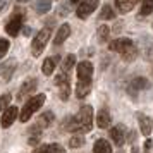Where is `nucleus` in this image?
<instances>
[{
  "label": "nucleus",
  "mask_w": 153,
  "mask_h": 153,
  "mask_svg": "<svg viewBox=\"0 0 153 153\" xmlns=\"http://www.w3.org/2000/svg\"><path fill=\"white\" fill-rule=\"evenodd\" d=\"M91 76H93V65L88 60H83V62L77 65V88H76V95L77 98H84L91 90Z\"/></svg>",
  "instance_id": "obj_1"
},
{
  "label": "nucleus",
  "mask_w": 153,
  "mask_h": 153,
  "mask_svg": "<svg viewBox=\"0 0 153 153\" xmlns=\"http://www.w3.org/2000/svg\"><path fill=\"white\" fill-rule=\"evenodd\" d=\"M45 100H47L45 95H35V97L29 98L28 102L24 103V107H22V110H21V115H19L21 122H28L29 117H31L36 110L42 108V105L45 103Z\"/></svg>",
  "instance_id": "obj_2"
},
{
  "label": "nucleus",
  "mask_w": 153,
  "mask_h": 153,
  "mask_svg": "<svg viewBox=\"0 0 153 153\" xmlns=\"http://www.w3.org/2000/svg\"><path fill=\"white\" fill-rule=\"evenodd\" d=\"M76 119L79 122L81 131L90 132L91 127H93V108H91V105H84L83 108L79 110V114L76 115Z\"/></svg>",
  "instance_id": "obj_3"
},
{
  "label": "nucleus",
  "mask_w": 153,
  "mask_h": 153,
  "mask_svg": "<svg viewBox=\"0 0 153 153\" xmlns=\"http://www.w3.org/2000/svg\"><path fill=\"white\" fill-rule=\"evenodd\" d=\"M48 38H50V29L48 28L42 29V31L35 36V40H33V43H31V52H33V55L35 57H38L43 52V48L47 47Z\"/></svg>",
  "instance_id": "obj_4"
},
{
  "label": "nucleus",
  "mask_w": 153,
  "mask_h": 153,
  "mask_svg": "<svg viewBox=\"0 0 153 153\" xmlns=\"http://www.w3.org/2000/svg\"><path fill=\"white\" fill-rule=\"evenodd\" d=\"M17 12H16L12 17H10V21L7 22V26H5V31H7L10 36H17L19 33V29L22 26V21H24V14H22V9H16Z\"/></svg>",
  "instance_id": "obj_5"
},
{
  "label": "nucleus",
  "mask_w": 153,
  "mask_h": 153,
  "mask_svg": "<svg viewBox=\"0 0 153 153\" xmlns=\"http://www.w3.org/2000/svg\"><path fill=\"white\" fill-rule=\"evenodd\" d=\"M55 84L59 86V91H60V98H62L64 102H67L69 100V95H71V84H69V79L65 74H59L55 77Z\"/></svg>",
  "instance_id": "obj_6"
},
{
  "label": "nucleus",
  "mask_w": 153,
  "mask_h": 153,
  "mask_svg": "<svg viewBox=\"0 0 153 153\" xmlns=\"http://www.w3.org/2000/svg\"><path fill=\"white\" fill-rule=\"evenodd\" d=\"M98 5V0H84V2H81L79 4V7H77V17H81V19H84V17H88V16L97 9Z\"/></svg>",
  "instance_id": "obj_7"
},
{
  "label": "nucleus",
  "mask_w": 153,
  "mask_h": 153,
  "mask_svg": "<svg viewBox=\"0 0 153 153\" xmlns=\"http://www.w3.org/2000/svg\"><path fill=\"white\" fill-rule=\"evenodd\" d=\"M53 119H55L53 112H43V115H40V117H38L36 124L31 127V131L36 132V131H40V129H45V127H48L50 124H53Z\"/></svg>",
  "instance_id": "obj_8"
},
{
  "label": "nucleus",
  "mask_w": 153,
  "mask_h": 153,
  "mask_svg": "<svg viewBox=\"0 0 153 153\" xmlns=\"http://www.w3.org/2000/svg\"><path fill=\"white\" fill-rule=\"evenodd\" d=\"M110 138L117 146H122L126 143V127L122 124H117L110 129Z\"/></svg>",
  "instance_id": "obj_9"
},
{
  "label": "nucleus",
  "mask_w": 153,
  "mask_h": 153,
  "mask_svg": "<svg viewBox=\"0 0 153 153\" xmlns=\"http://www.w3.org/2000/svg\"><path fill=\"white\" fill-rule=\"evenodd\" d=\"M132 45H134V43H132L129 38H119V40H114V42L108 45V48H110L112 52H119V53L122 55L127 48H131Z\"/></svg>",
  "instance_id": "obj_10"
},
{
  "label": "nucleus",
  "mask_w": 153,
  "mask_h": 153,
  "mask_svg": "<svg viewBox=\"0 0 153 153\" xmlns=\"http://www.w3.org/2000/svg\"><path fill=\"white\" fill-rule=\"evenodd\" d=\"M16 117H17V107H9L7 110H4L2 114V127H10L14 124Z\"/></svg>",
  "instance_id": "obj_11"
},
{
  "label": "nucleus",
  "mask_w": 153,
  "mask_h": 153,
  "mask_svg": "<svg viewBox=\"0 0 153 153\" xmlns=\"http://www.w3.org/2000/svg\"><path fill=\"white\" fill-rule=\"evenodd\" d=\"M36 84H38L36 83V79H29V81H26V83L21 86L19 93H17V100H24L28 95H31V93L36 90Z\"/></svg>",
  "instance_id": "obj_12"
},
{
  "label": "nucleus",
  "mask_w": 153,
  "mask_h": 153,
  "mask_svg": "<svg viewBox=\"0 0 153 153\" xmlns=\"http://www.w3.org/2000/svg\"><path fill=\"white\" fill-rule=\"evenodd\" d=\"M14 69H16V60L10 59V60H7V62L0 67V77H2L4 81H9L10 76H12V72H14Z\"/></svg>",
  "instance_id": "obj_13"
},
{
  "label": "nucleus",
  "mask_w": 153,
  "mask_h": 153,
  "mask_svg": "<svg viewBox=\"0 0 153 153\" xmlns=\"http://www.w3.org/2000/svg\"><path fill=\"white\" fill-rule=\"evenodd\" d=\"M148 88H150V83H148V79H145V77H134L131 81V84H129V91H131L132 95L138 90H148Z\"/></svg>",
  "instance_id": "obj_14"
},
{
  "label": "nucleus",
  "mask_w": 153,
  "mask_h": 153,
  "mask_svg": "<svg viewBox=\"0 0 153 153\" xmlns=\"http://www.w3.org/2000/svg\"><path fill=\"white\" fill-rule=\"evenodd\" d=\"M138 120H139V127H141V132L145 136H150L152 132V127H153V122L150 117H146L145 114H138Z\"/></svg>",
  "instance_id": "obj_15"
},
{
  "label": "nucleus",
  "mask_w": 153,
  "mask_h": 153,
  "mask_svg": "<svg viewBox=\"0 0 153 153\" xmlns=\"http://www.w3.org/2000/svg\"><path fill=\"white\" fill-rule=\"evenodd\" d=\"M71 35V26L69 24H62L60 28H59V31H57L55 38H53V43L55 45H60V43L65 42V38Z\"/></svg>",
  "instance_id": "obj_16"
},
{
  "label": "nucleus",
  "mask_w": 153,
  "mask_h": 153,
  "mask_svg": "<svg viewBox=\"0 0 153 153\" xmlns=\"http://www.w3.org/2000/svg\"><path fill=\"white\" fill-rule=\"evenodd\" d=\"M112 122V117H110V114H108V110H100L98 112V115H97V124L98 127H102V129H105V127H108V124Z\"/></svg>",
  "instance_id": "obj_17"
},
{
  "label": "nucleus",
  "mask_w": 153,
  "mask_h": 153,
  "mask_svg": "<svg viewBox=\"0 0 153 153\" xmlns=\"http://www.w3.org/2000/svg\"><path fill=\"white\" fill-rule=\"evenodd\" d=\"M93 152L95 153H112V146L110 143L107 141V139H98L97 143H95V146H93Z\"/></svg>",
  "instance_id": "obj_18"
},
{
  "label": "nucleus",
  "mask_w": 153,
  "mask_h": 153,
  "mask_svg": "<svg viewBox=\"0 0 153 153\" xmlns=\"http://www.w3.org/2000/svg\"><path fill=\"white\" fill-rule=\"evenodd\" d=\"M35 153H65V152H64V148L60 145L53 143V145H43L40 148H36Z\"/></svg>",
  "instance_id": "obj_19"
},
{
  "label": "nucleus",
  "mask_w": 153,
  "mask_h": 153,
  "mask_svg": "<svg viewBox=\"0 0 153 153\" xmlns=\"http://www.w3.org/2000/svg\"><path fill=\"white\" fill-rule=\"evenodd\" d=\"M115 5L120 12H129L134 5H136V0H115Z\"/></svg>",
  "instance_id": "obj_20"
},
{
  "label": "nucleus",
  "mask_w": 153,
  "mask_h": 153,
  "mask_svg": "<svg viewBox=\"0 0 153 153\" xmlns=\"http://www.w3.org/2000/svg\"><path fill=\"white\" fill-rule=\"evenodd\" d=\"M64 129L65 131H81L79 127V122H77L76 117H67L64 120Z\"/></svg>",
  "instance_id": "obj_21"
},
{
  "label": "nucleus",
  "mask_w": 153,
  "mask_h": 153,
  "mask_svg": "<svg viewBox=\"0 0 153 153\" xmlns=\"http://www.w3.org/2000/svg\"><path fill=\"white\" fill-rule=\"evenodd\" d=\"M50 9H52V0H38V4H36L38 14H47Z\"/></svg>",
  "instance_id": "obj_22"
},
{
  "label": "nucleus",
  "mask_w": 153,
  "mask_h": 153,
  "mask_svg": "<svg viewBox=\"0 0 153 153\" xmlns=\"http://www.w3.org/2000/svg\"><path fill=\"white\" fill-rule=\"evenodd\" d=\"M43 74L45 76H50L53 69H55V59H45V62H43Z\"/></svg>",
  "instance_id": "obj_23"
},
{
  "label": "nucleus",
  "mask_w": 153,
  "mask_h": 153,
  "mask_svg": "<svg viewBox=\"0 0 153 153\" xmlns=\"http://www.w3.org/2000/svg\"><path fill=\"white\" fill-rule=\"evenodd\" d=\"M74 64H76V55H67L65 57V60H64V64H62L64 74H67V72L74 67Z\"/></svg>",
  "instance_id": "obj_24"
},
{
  "label": "nucleus",
  "mask_w": 153,
  "mask_h": 153,
  "mask_svg": "<svg viewBox=\"0 0 153 153\" xmlns=\"http://www.w3.org/2000/svg\"><path fill=\"white\" fill-rule=\"evenodd\" d=\"M108 35H110V28L108 26H100L98 28V42L100 43H105L107 40H108Z\"/></svg>",
  "instance_id": "obj_25"
},
{
  "label": "nucleus",
  "mask_w": 153,
  "mask_h": 153,
  "mask_svg": "<svg viewBox=\"0 0 153 153\" xmlns=\"http://www.w3.org/2000/svg\"><path fill=\"white\" fill-rule=\"evenodd\" d=\"M138 48H136V47H134V45H132L131 48H127L124 52V53H122V59H124V60H127V62H131V60H134V59H136V57H138Z\"/></svg>",
  "instance_id": "obj_26"
},
{
  "label": "nucleus",
  "mask_w": 153,
  "mask_h": 153,
  "mask_svg": "<svg viewBox=\"0 0 153 153\" xmlns=\"http://www.w3.org/2000/svg\"><path fill=\"white\" fill-rule=\"evenodd\" d=\"M141 16H148L153 12V0H143V5H141Z\"/></svg>",
  "instance_id": "obj_27"
},
{
  "label": "nucleus",
  "mask_w": 153,
  "mask_h": 153,
  "mask_svg": "<svg viewBox=\"0 0 153 153\" xmlns=\"http://www.w3.org/2000/svg\"><path fill=\"white\" fill-rule=\"evenodd\" d=\"M114 9L110 5H103L102 12H100V19H114Z\"/></svg>",
  "instance_id": "obj_28"
},
{
  "label": "nucleus",
  "mask_w": 153,
  "mask_h": 153,
  "mask_svg": "<svg viewBox=\"0 0 153 153\" xmlns=\"http://www.w3.org/2000/svg\"><path fill=\"white\" fill-rule=\"evenodd\" d=\"M10 95H9V93H5V95H2V97H0V112L2 110H7L9 108V103H10Z\"/></svg>",
  "instance_id": "obj_29"
},
{
  "label": "nucleus",
  "mask_w": 153,
  "mask_h": 153,
  "mask_svg": "<svg viewBox=\"0 0 153 153\" xmlns=\"http://www.w3.org/2000/svg\"><path fill=\"white\" fill-rule=\"evenodd\" d=\"M83 143H84V138H83V136H72V138L69 139L71 148H77V146H81Z\"/></svg>",
  "instance_id": "obj_30"
},
{
  "label": "nucleus",
  "mask_w": 153,
  "mask_h": 153,
  "mask_svg": "<svg viewBox=\"0 0 153 153\" xmlns=\"http://www.w3.org/2000/svg\"><path fill=\"white\" fill-rule=\"evenodd\" d=\"M7 50H9V42L5 38H0V59L7 53Z\"/></svg>",
  "instance_id": "obj_31"
},
{
  "label": "nucleus",
  "mask_w": 153,
  "mask_h": 153,
  "mask_svg": "<svg viewBox=\"0 0 153 153\" xmlns=\"http://www.w3.org/2000/svg\"><path fill=\"white\" fill-rule=\"evenodd\" d=\"M152 145H153V143H152V139H148V141L145 143V150H146V153H148L150 150H152Z\"/></svg>",
  "instance_id": "obj_32"
},
{
  "label": "nucleus",
  "mask_w": 153,
  "mask_h": 153,
  "mask_svg": "<svg viewBox=\"0 0 153 153\" xmlns=\"http://www.w3.org/2000/svg\"><path fill=\"white\" fill-rule=\"evenodd\" d=\"M29 143L31 145H38V136H33V138L29 139Z\"/></svg>",
  "instance_id": "obj_33"
},
{
  "label": "nucleus",
  "mask_w": 153,
  "mask_h": 153,
  "mask_svg": "<svg viewBox=\"0 0 153 153\" xmlns=\"http://www.w3.org/2000/svg\"><path fill=\"white\" fill-rule=\"evenodd\" d=\"M5 5H7V0H4V2H0V12L5 9Z\"/></svg>",
  "instance_id": "obj_34"
},
{
  "label": "nucleus",
  "mask_w": 153,
  "mask_h": 153,
  "mask_svg": "<svg viewBox=\"0 0 153 153\" xmlns=\"http://www.w3.org/2000/svg\"><path fill=\"white\" fill-rule=\"evenodd\" d=\"M76 2H77V0H71V4H76Z\"/></svg>",
  "instance_id": "obj_35"
},
{
  "label": "nucleus",
  "mask_w": 153,
  "mask_h": 153,
  "mask_svg": "<svg viewBox=\"0 0 153 153\" xmlns=\"http://www.w3.org/2000/svg\"><path fill=\"white\" fill-rule=\"evenodd\" d=\"M19 2H26V0H19Z\"/></svg>",
  "instance_id": "obj_36"
}]
</instances>
